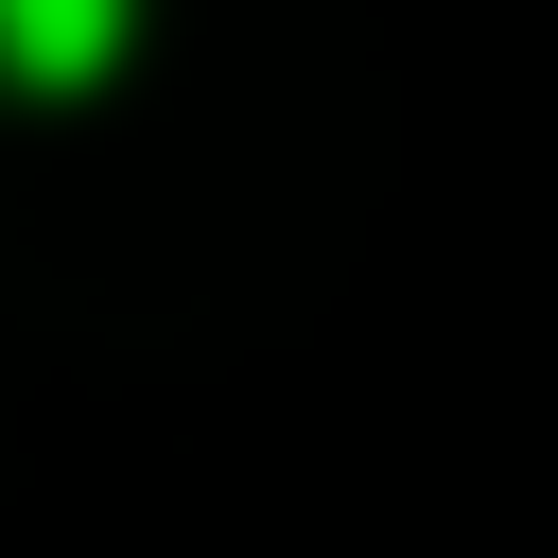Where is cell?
Returning <instances> with one entry per match:
<instances>
[]
</instances>
